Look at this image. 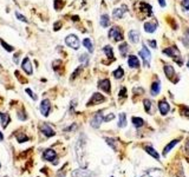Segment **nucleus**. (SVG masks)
<instances>
[{
    "instance_id": "nucleus-4",
    "label": "nucleus",
    "mask_w": 189,
    "mask_h": 177,
    "mask_svg": "<svg viewBox=\"0 0 189 177\" xmlns=\"http://www.w3.org/2000/svg\"><path fill=\"white\" fill-rule=\"evenodd\" d=\"M108 35H109V38L113 39L115 41L123 40V34H122V32H121L119 27H117V26L111 27L110 31H109V33H108Z\"/></svg>"
},
{
    "instance_id": "nucleus-21",
    "label": "nucleus",
    "mask_w": 189,
    "mask_h": 177,
    "mask_svg": "<svg viewBox=\"0 0 189 177\" xmlns=\"http://www.w3.org/2000/svg\"><path fill=\"white\" fill-rule=\"evenodd\" d=\"M161 91V83L159 82H154L151 85V94L153 96H157Z\"/></svg>"
},
{
    "instance_id": "nucleus-35",
    "label": "nucleus",
    "mask_w": 189,
    "mask_h": 177,
    "mask_svg": "<svg viewBox=\"0 0 189 177\" xmlns=\"http://www.w3.org/2000/svg\"><path fill=\"white\" fill-rule=\"evenodd\" d=\"M105 142L112 148V149H113V150H117V143H116V141H115V139H112V138H108V137H106Z\"/></svg>"
},
{
    "instance_id": "nucleus-48",
    "label": "nucleus",
    "mask_w": 189,
    "mask_h": 177,
    "mask_svg": "<svg viewBox=\"0 0 189 177\" xmlns=\"http://www.w3.org/2000/svg\"><path fill=\"white\" fill-rule=\"evenodd\" d=\"M159 4L161 7H165V5H167V4H165V0H159Z\"/></svg>"
},
{
    "instance_id": "nucleus-56",
    "label": "nucleus",
    "mask_w": 189,
    "mask_h": 177,
    "mask_svg": "<svg viewBox=\"0 0 189 177\" xmlns=\"http://www.w3.org/2000/svg\"><path fill=\"white\" fill-rule=\"evenodd\" d=\"M0 66H1V65H0Z\"/></svg>"
},
{
    "instance_id": "nucleus-54",
    "label": "nucleus",
    "mask_w": 189,
    "mask_h": 177,
    "mask_svg": "<svg viewBox=\"0 0 189 177\" xmlns=\"http://www.w3.org/2000/svg\"><path fill=\"white\" fill-rule=\"evenodd\" d=\"M186 34H187V35H188V37H189V29L186 30Z\"/></svg>"
},
{
    "instance_id": "nucleus-37",
    "label": "nucleus",
    "mask_w": 189,
    "mask_h": 177,
    "mask_svg": "<svg viewBox=\"0 0 189 177\" xmlns=\"http://www.w3.org/2000/svg\"><path fill=\"white\" fill-rule=\"evenodd\" d=\"M16 17H17L18 19L20 20V21H24V23H29V20H27V19H26L25 17H24L23 14H20L19 12H16Z\"/></svg>"
},
{
    "instance_id": "nucleus-32",
    "label": "nucleus",
    "mask_w": 189,
    "mask_h": 177,
    "mask_svg": "<svg viewBox=\"0 0 189 177\" xmlns=\"http://www.w3.org/2000/svg\"><path fill=\"white\" fill-rule=\"evenodd\" d=\"M16 137H17V141L19 142V143H24V142L29 141V136H26L24 132H21V134H17Z\"/></svg>"
},
{
    "instance_id": "nucleus-17",
    "label": "nucleus",
    "mask_w": 189,
    "mask_h": 177,
    "mask_svg": "<svg viewBox=\"0 0 189 177\" xmlns=\"http://www.w3.org/2000/svg\"><path fill=\"white\" fill-rule=\"evenodd\" d=\"M157 29V24L156 21H148V23L144 24V30L148 33H154Z\"/></svg>"
},
{
    "instance_id": "nucleus-44",
    "label": "nucleus",
    "mask_w": 189,
    "mask_h": 177,
    "mask_svg": "<svg viewBox=\"0 0 189 177\" xmlns=\"http://www.w3.org/2000/svg\"><path fill=\"white\" fill-rule=\"evenodd\" d=\"M119 97H127V88H122L121 92H119Z\"/></svg>"
},
{
    "instance_id": "nucleus-53",
    "label": "nucleus",
    "mask_w": 189,
    "mask_h": 177,
    "mask_svg": "<svg viewBox=\"0 0 189 177\" xmlns=\"http://www.w3.org/2000/svg\"><path fill=\"white\" fill-rule=\"evenodd\" d=\"M14 61H16V63H18V54H16V56H14Z\"/></svg>"
},
{
    "instance_id": "nucleus-18",
    "label": "nucleus",
    "mask_w": 189,
    "mask_h": 177,
    "mask_svg": "<svg viewBox=\"0 0 189 177\" xmlns=\"http://www.w3.org/2000/svg\"><path fill=\"white\" fill-rule=\"evenodd\" d=\"M0 119H1V125H2V128L5 129L6 126L8 125L10 123V120H11V117H10V115L8 113H2V112H0Z\"/></svg>"
},
{
    "instance_id": "nucleus-28",
    "label": "nucleus",
    "mask_w": 189,
    "mask_h": 177,
    "mask_svg": "<svg viewBox=\"0 0 189 177\" xmlns=\"http://www.w3.org/2000/svg\"><path fill=\"white\" fill-rule=\"evenodd\" d=\"M131 122H132V124L135 125L136 128H141V126H143V125H144V120H143L142 118H140V117H132Z\"/></svg>"
},
{
    "instance_id": "nucleus-24",
    "label": "nucleus",
    "mask_w": 189,
    "mask_h": 177,
    "mask_svg": "<svg viewBox=\"0 0 189 177\" xmlns=\"http://www.w3.org/2000/svg\"><path fill=\"white\" fill-rule=\"evenodd\" d=\"M178 142H180V139H174V141H171L170 143H169V144L164 148V150H163V155H164V156H167V153L169 152V151H170L171 149L176 145Z\"/></svg>"
},
{
    "instance_id": "nucleus-19",
    "label": "nucleus",
    "mask_w": 189,
    "mask_h": 177,
    "mask_svg": "<svg viewBox=\"0 0 189 177\" xmlns=\"http://www.w3.org/2000/svg\"><path fill=\"white\" fill-rule=\"evenodd\" d=\"M125 11H127V6H123V8H115L112 12V17L115 19H121Z\"/></svg>"
},
{
    "instance_id": "nucleus-27",
    "label": "nucleus",
    "mask_w": 189,
    "mask_h": 177,
    "mask_svg": "<svg viewBox=\"0 0 189 177\" xmlns=\"http://www.w3.org/2000/svg\"><path fill=\"white\" fill-rule=\"evenodd\" d=\"M128 50H129V47H128V44H127V43H122V44L118 46V51H119V53H121L123 57H125Z\"/></svg>"
},
{
    "instance_id": "nucleus-43",
    "label": "nucleus",
    "mask_w": 189,
    "mask_h": 177,
    "mask_svg": "<svg viewBox=\"0 0 189 177\" xmlns=\"http://www.w3.org/2000/svg\"><path fill=\"white\" fill-rule=\"evenodd\" d=\"M148 45H150V47H153V48H156V40H148Z\"/></svg>"
},
{
    "instance_id": "nucleus-3",
    "label": "nucleus",
    "mask_w": 189,
    "mask_h": 177,
    "mask_svg": "<svg viewBox=\"0 0 189 177\" xmlns=\"http://www.w3.org/2000/svg\"><path fill=\"white\" fill-rule=\"evenodd\" d=\"M138 54H140V57H142V59H143V61H144V65L147 66V67H149V61H150V59H151V53H150V51L148 50V47H145L144 45L142 46V48L138 51Z\"/></svg>"
},
{
    "instance_id": "nucleus-14",
    "label": "nucleus",
    "mask_w": 189,
    "mask_h": 177,
    "mask_svg": "<svg viewBox=\"0 0 189 177\" xmlns=\"http://www.w3.org/2000/svg\"><path fill=\"white\" fill-rule=\"evenodd\" d=\"M110 85H111V83H110L109 79H102V80L98 82V88H99L100 90H103L104 92H106V93L110 92V88H111Z\"/></svg>"
},
{
    "instance_id": "nucleus-38",
    "label": "nucleus",
    "mask_w": 189,
    "mask_h": 177,
    "mask_svg": "<svg viewBox=\"0 0 189 177\" xmlns=\"http://www.w3.org/2000/svg\"><path fill=\"white\" fill-rule=\"evenodd\" d=\"M113 118H115V115H113V113H110V115H108V116H105V117L103 118V120H104V122H110Z\"/></svg>"
},
{
    "instance_id": "nucleus-5",
    "label": "nucleus",
    "mask_w": 189,
    "mask_h": 177,
    "mask_svg": "<svg viewBox=\"0 0 189 177\" xmlns=\"http://www.w3.org/2000/svg\"><path fill=\"white\" fill-rule=\"evenodd\" d=\"M103 102H105V97H104L103 94H100V93H98V92H96V93L92 94L91 99L88 102V106L96 105V104H100V103H103Z\"/></svg>"
},
{
    "instance_id": "nucleus-42",
    "label": "nucleus",
    "mask_w": 189,
    "mask_h": 177,
    "mask_svg": "<svg viewBox=\"0 0 189 177\" xmlns=\"http://www.w3.org/2000/svg\"><path fill=\"white\" fill-rule=\"evenodd\" d=\"M181 112H182L184 116L189 117V107H184V106H182V111Z\"/></svg>"
},
{
    "instance_id": "nucleus-33",
    "label": "nucleus",
    "mask_w": 189,
    "mask_h": 177,
    "mask_svg": "<svg viewBox=\"0 0 189 177\" xmlns=\"http://www.w3.org/2000/svg\"><path fill=\"white\" fill-rule=\"evenodd\" d=\"M123 76H124V71L122 67H118L117 70L113 71V77H115L116 79H121Z\"/></svg>"
},
{
    "instance_id": "nucleus-36",
    "label": "nucleus",
    "mask_w": 189,
    "mask_h": 177,
    "mask_svg": "<svg viewBox=\"0 0 189 177\" xmlns=\"http://www.w3.org/2000/svg\"><path fill=\"white\" fill-rule=\"evenodd\" d=\"M144 107H145V111L147 112H150V107H151V102L149 99H144Z\"/></svg>"
},
{
    "instance_id": "nucleus-9",
    "label": "nucleus",
    "mask_w": 189,
    "mask_h": 177,
    "mask_svg": "<svg viewBox=\"0 0 189 177\" xmlns=\"http://www.w3.org/2000/svg\"><path fill=\"white\" fill-rule=\"evenodd\" d=\"M21 69H23L27 75H32V72H33V70H32V64H31V60H30L29 57H25L23 60V63H21Z\"/></svg>"
},
{
    "instance_id": "nucleus-30",
    "label": "nucleus",
    "mask_w": 189,
    "mask_h": 177,
    "mask_svg": "<svg viewBox=\"0 0 189 177\" xmlns=\"http://www.w3.org/2000/svg\"><path fill=\"white\" fill-rule=\"evenodd\" d=\"M145 151H147V153H149L150 156H153L154 158H156V159L159 158V155L157 153V151H155V149H153L151 147H147V148H145Z\"/></svg>"
},
{
    "instance_id": "nucleus-8",
    "label": "nucleus",
    "mask_w": 189,
    "mask_h": 177,
    "mask_svg": "<svg viewBox=\"0 0 189 177\" xmlns=\"http://www.w3.org/2000/svg\"><path fill=\"white\" fill-rule=\"evenodd\" d=\"M43 158L45 161H48V162H52L57 158V152L52 150V149H46L44 152H43Z\"/></svg>"
},
{
    "instance_id": "nucleus-46",
    "label": "nucleus",
    "mask_w": 189,
    "mask_h": 177,
    "mask_svg": "<svg viewBox=\"0 0 189 177\" xmlns=\"http://www.w3.org/2000/svg\"><path fill=\"white\" fill-rule=\"evenodd\" d=\"M79 60H81V61H88L89 60L88 56H86V54H82L81 58H79Z\"/></svg>"
},
{
    "instance_id": "nucleus-26",
    "label": "nucleus",
    "mask_w": 189,
    "mask_h": 177,
    "mask_svg": "<svg viewBox=\"0 0 189 177\" xmlns=\"http://www.w3.org/2000/svg\"><path fill=\"white\" fill-rule=\"evenodd\" d=\"M89 175H90V172L86 170H76L73 171V174H72L73 177H88Z\"/></svg>"
},
{
    "instance_id": "nucleus-34",
    "label": "nucleus",
    "mask_w": 189,
    "mask_h": 177,
    "mask_svg": "<svg viewBox=\"0 0 189 177\" xmlns=\"http://www.w3.org/2000/svg\"><path fill=\"white\" fill-rule=\"evenodd\" d=\"M0 44L2 45V47L5 48V50H6V51H7V52H12V51L14 50V47L11 46V45H8V44H7V43H6L5 40H2V39H0Z\"/></svg>"
},
{
    "instance_id": "nucleus-11",
    "label": "nucleus",
    "mask_w": 189,
    "mask_h": 177,
    "mask_svg": "<svg viewBox=\"0 0 189 177\" xmlns=\"http://www.w3.org/2000/svg\"><path fill=\"white\" fill-rule=\"evenodd\" d=\"M40 131L44 134V135L46 136V137H53V136L56 135V132L53 131V129L48 125V124L44 123L40 125Z\"/></svg>"
},
{
    "instance_id": "nucleus-40",
    "label": "nucleus",
    "mask_w": 189,
    "mask_h": 177,
    "mask_svg": "<svg viewBox=\"0 0 189 177\" xmlns=\"http://www.w3.org/2000/svg\"><path fill=\"white\" fill-rule=\"evenodd\" d=\"M18 118H19V119H21V120H26V119H27V116H26V115H25V112H19V113H18Z\"/></svg>"
},
{
    "instance_id": "nucleus-2",
    "label": "nucleus",
    "mask_w": 189,
    "mask_h": 177,
    "mask_svg": "<svg viewBox=\"0 0 189 177\" xmlns=\"http://www.w3.org/2000/svg\"><path fill=\"white\" fill-rule=\"evenodd\" d=\"M65 44L69 47L73 48V50H78L79 46H81V41H79V38L77 37L76 34H69L66 38H65Z\"/></svg>"
},
{
    "instance_id": "nucleus-12",
    "label": "nucleus",
    "mask_w": 189,
    "mask_h": 177,
    "mask_svg": "<svg viewBox=\"0 0 189 177\" xmlns=\"http://www.w3.org/2000/svg\"><path fill=\"white\" fill-rule=\"evenodd\" d=\"M141 177H163V171L161 169H149Z\"/></svg>"
},
{
    "instance_id": "nucleus-15",
    "label": "nucleus",
    "mask_w": 189,
    "mask_h": 177,
    "mask_svg": "<svg viewBox=\"0 0 189 177\" xmlns=\"http://www.w3.org/2000/svg\"><path fill=\"white\" fill-rule=\"evenodd\" d=\"M128 37H129V40L132 43V44H137L140 41V32L136 31V30H131L128 33Z\"/></svg>"
},
{
    "instance_id": "nucleus-50",
    "label": "nucleus",
    "mask_w": 189,
    "mask_h": 177,
    "mask_svg": "<svg viewBox=\"0 0 189 177\" xmlns=\"http://www.w3.org/2000/svg\"><path fill=\"white\" fill-rule=\"evenodd\" d=\"M64 175H65V170L62 169V170H60V174L58 172V177H64Z\"/></svg>"
},
{
    "instance_id": "nucleus-7",
    "label": "nucleus",
    "mask_w": 189,
    "mask_h": 177,
    "mask_svg": "<svg viewBox=\"0 0 189 177\" xmlns=\"http://www.w3.org/2000/svg\"><path fill=\"white\" fill-rule=\"evenodd\" d=\"M103 113L102 112H97L96 115L94 116V118L91 119V126L92 128H94V129H98L100 126V124H102V122H103Z\"/></svg>"
},
{
    "instance_id": "nucleus-29",
    "label": "nucleus",
    "mask_w": 189,
    "mask_h": 177,
    "mask_svg": "<svg viewBox=\"0 0 189 177\" xmlns=\"http://www.w3.org/2000/svg\"><path fill=\"white\" fill-rule=\"evenodd\" d=\"M103 51H104V53L106 54V57L113 58V50H112V47L110 46V45H106V46L103 47Z\"/></svg>"
},
{
    "instance_id": "nucleus-20",
    "label": "nucleus",
    "mask_w": 189,
    "mask_h": 177,
    "mask_svg": "<svg viewBox=\"0 0 189 177\" xmlns=\"http://www.w3.org/2000/svg\"><path fill=\"white\" fill-rule=\"evenodd\" d=\"M163 71H164L165 76L168 77L169 79H173V77L175 76V71H174V67L171 65H165Z\"/></svg>"
},
{
    "instance_id": "nucleus-22",
    "label": "nucleus",
    "mask_w": 189,
    "mask_h": 177,
    "mask_svg": "<svg viewBox=\"0 0 189 177\" xmlns=\"http://www.w3.org/2000/svg\"><path fill=\"white\" fill-rule=\"evenodd\" d=\"M99 23L102 27H108V26L110 25V18H109V16H108V14H103V16L100 17Z\"/></svg>"
},
{
    "instance_id": "nucleus-39",
    "label": "nucleus",
    "mask_w": 189,
    "mask_h": 177,
    "mask_svg": "<svg viewBox=\"0 0 189 177\" xmlns=\"http://www.w3.org/2000/svg\"><path fill=\"white\" fill-rule=\"evenodd\" d=\"M182 6L186 11H189V0H182Z\"/></svg>"
},
{
    "instance_id": "nucleus-13",
    "label": "nucleus",
    "mask_w": 189,
    "mask_h": 177,
    "mask_svg": "<svg viewBox=\"0 0 189 177\" xmlns=\"http://www.w3.org/2000/svg\"><path fill=\"white\" fill-rule=\"evenodd\" d=\"M159 110L163 116H165V115L169 112L170 106H169V104H168V102H167V100H164V99L159 100Z\"/></svg>"
},
{
    "instance_id": "nucleus-49",
    "label": "nucleus",
    "mask_w": 189,
    "mask_h": 177,
    "mask_svg": "<svg viewBox=\"0 0 189 177\" xmlns=\"http://www.w3.org/2000/svg\"><path fill=\"white\" fill-rule=\"evenodd\" d=\"M60 26H62V24L60 23H56L54 24V30H56V31H58V27H60Z\"/></svg>"
},
{
    "instance_id": "nucleus-16",
    "label": "nucleus",
    "mask_w": 189,
    "mask_h": 177,
    "mask_svg": "<svg viewBox=\"0 0 189 177\" xmlns=\"http://www.w3.org/2000/svg\"><path fill=\"white\" fill-rule=\"evenodd\" d=\"M128 65H129L131 69H137L140 67V60L136 56H129L128 58Z\"/></svg>"
},
{
    "instance_id": "nucleus-52",
    "label": "nucleus",
    "mask_w": 189,
    "mask_h": 177,
    "mask_svg": "<svg viewBox=\"0 0 189 177\" xmlns=\"http://www.w3.org/2000/svg\"><path fill=\"white\" fill-rule=\"evenodd\" d=\"M4 139V136H2V132H0V142Z\"/></svg>"
},
{
    "instance_id": "nucleus-31",
    "label": "nucleus",
    "mask_w": 189,
    "mask_h": 177,
    "mask_svg": "<svg viewBox=\"0 0 189 177\" xmlns=\"http://www.w3.org/2000/svg\"><path fill=\"white\" fill-rule=\"evenodd\" d=\"M140 7H141V11L143 12H145V13H151V6L150 5H148L147 2H141L140 4Z\"/></svg>"
},
{
    "instance_id": "nucleus-25",
    "label": "nucleus",
    "mask_w": 189,
    "mask_h": 177,
    "mask_svg": "<svg viewBox=\"0 0 189 177\" xmlns=\"http://www.w3.org/2000/svg\"><path fill=\"white\" fill-rule=\"evenodd\" d=\"M118 126H119V128H125V126H127V116H125V113H119V117H118Z\"/></svg>"
},
{
    "instance_id": "nucleus-1",
    "label": "nucleus",
    "mask_w": 189,
    "mask_h": 177,
    "mask_svg": "<svg viewBox=\"0 0 189 177\" xmlns=\"http://www.w3.org/2000/svg\"><path fill=\"white\" fill-rule=\"evenodd\" d=\"M85 136L81 135V137L78 138V141L76 143V155H77V159H78V163L82 168H85L86 166V162H85V155H86V151H85Z\"/></svg>"
},
{
    "instance_id": "nucleus-55",
    "label": "nucleus",
    "mask_w": 189,
    "mask_h": 177,
    "mask_svg": "<svg viewBox=\"0 0 189 177\" xmlns=\"http://www.w3.org/2000/svg\"><path fill=\"white\" fill-rule=\"evenodd\" d=\"M187 66H188V69H189V60H188V63H187Z\"/></svg>"
},
{
    "instance_id": "nucleus-6",
    "label": "nucleus",
    "mask_w": 189,
    "mask_h": 177,
    "mask_svg": "<svg viewBox=\"0 0 189 177\" xmlns=\"http://www.w3.org/2000/svg\"><path fill=\"white\" fill-rule=\"evenodd\" d=\"M50 110H51V103L48 99H43L40 103V112L43 116H48L50 113Z\"/></svg>"
},
{
    "instance_id": "nucleus-23",
    "label": "nucleus",
    "mask_w": 189,
    "mask_h": 177,
    "mask_svg": "<svg viewBox=\"0 0 189 177\" xmlns=\"http://www.w3.org/2000/svg\"><path fill=\"white\" fill-rule=\"evenodd\" d=\"M83 45H84V47L88 48V51L90 53L94 52V45H92V41H91L90 38H85V39L83 40Z\"/></svg>"
},
{
    "instance_id": "nucleus-41",
    "label": "nucleus",
    "mask_w": 189,
    "mask_h": 177,
    "mask_svg": "<svg viewBox=\"0 0 189 177\" xmlns=\"http://www.w3.org/2000/svg\"><path fill=\"white\" fill-rule=\"evenodd\" d=\"M26 92L29 93L30 97H32V99H33V100H37V99H38V98H37V96H35V94L33 93V92H32V91H31L30 88H26Z\"/></svg>"
},
{
    "instance_id": "nucleus-51",
    "label": "nucleus",
    "mask_w": 189,
    "mask_h": 177,
    "mask_svg": "<svg viewBox=\"0 0 189 177\" xmlns=\"http://www.w3.org/2000/svg\"><path fill=\"white\" fill-rule=\"evenodd\" d=\"M186 151H187V152L189 153V142H187V143H186Z\"/></svg>"
},
{
    "instance_id": "nucleus-10",
    "label": "nucleus",
    "mask_w": 189,
    "mask_h": 177,
    "mask_svg": "<svg viewBox=\"0 0 189 177\" xmlns=\"http://www.w3.org/2000/svg\"><path fill=\"white\" fill-rule=\"evenodd\" d=\"M163 53L164 54H167L168 57H171V58H178L180 57V51L177 50L176 47L174 46H170V47H167V48H164L163 50Z\"/></svg>"
},
{
    "instance_id": "nucleus-45",
    "label": "nucleus",
    "mask_w": 189,
    "mask_h": 177,
    "mask_svg": "<svg viewBox=\"0 0 189 177\" xmlns=\"http://www.w3.org/2000/svg\"><path fill=\"white\" fill-rule=\"evenodd\" d=\"M81 70H82V67H79V69H77L76 71H75V73L72 75V77H71V79H75L77 77V75H79V72H81Z\"/></svg>"
},
{
    "instance_id": "nucleus-47",
    "label": "nucleus",
    "mask_w": 189,
    "mask_h": 177,
    "mask_svg": "<svg viewBox=\"0 0 189 177\" xmlns=\"http://www.w3.org/2000/svg\"><path fill=\"white\" fill-rule=\"evenodd\" d=\"M77 128V124H73V125H71L70 128H67V129H65V131H71V130H75Z\"/></svg>"
}]
</instances>
